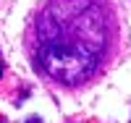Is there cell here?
I'll use <instances>...</instances> for the list:
<instances>
[{
	"mask_svg": "<svg viewBox=\"0 0 131 123\" xmlns=\"http://www.w3.org/2000/svg\"><path fill=\"white\" fill-rule=\"evenodd\" d=\"M115 39L107 0H45L31 16L26 44L52 81L79 86L102 68Z\"/></svg>",
	"mask_w": 131,
	"mask_h": 123,
	"instance_id": "cell-1",
	"label": "cell"
}]
</instances>
